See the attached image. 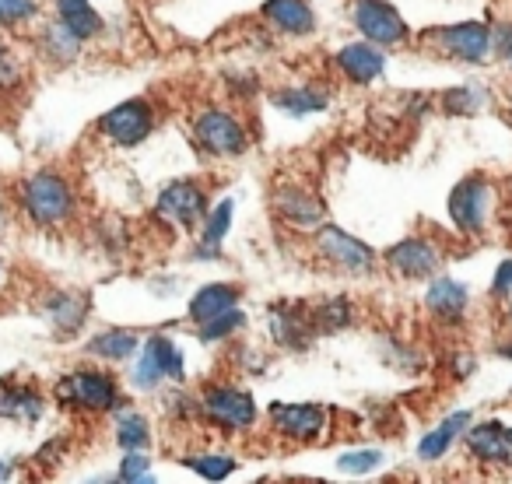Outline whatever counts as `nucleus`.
<instances>
[{"label": "nucleus", "instance_id": "5701e85b", "mask_svg": "<svg viewBox=\"0 0 512 484\" xmlns=\"http://www.w3.org/2000/svg\"><path fill=\"white\" fill-rule=\"evenodd\" d=\"M137 348H141V341L130 330H102L88 341V355L102 358V362H127L137 355Z\"/></svg>", "mask_w": 512, "mask_h": 484}, {"label": "nucleus", "instance_id": "0eeeda50", "mask_svg": "<svg viewBox=\"0 0 512 484\" xmlns=\"http://www.w3.org/2000/svg\"><path fill=\"white\" fill-rule=\"evenodd\" d=\"M151 127H155V116H151V106L144 99H130L99 116V134L106 141L120 144V148L141 144L151 134Z\"/></svg>", "mask_w": 512, "mask_h": 484}, {"label": "nucleus", "instance_id": "c03bdc74", "mask_svg": "<svg viewBox=\"0 0 512 484\" xmlns=\"http://www.w3.org/2000/svg\"><path fill=\"white\" fill-rule=\"evenodd\" d=\"M4 218H8V207H4V197H0V225H4Z\"/></svg>", "mask_w": 512, "mask_h": 484}, {"label": "nucleus", "instance_id": "b1692460", "mask_svg": "<svg viewBox=\"0 0 512 484\" xmlns=\"http://www.w3.org/2000/svg\"><path fill=\"white\" fill-rule=\"evenodd\" d=\"M467 425H470V414L467 411L449 414V418L442 421V425L435 428V432H428L425 439H421L418 456H421V460H439V456L446 453V449L453 446V442L460 439L463 432H467Z\"/></svg>", "mask_w": 512, "mask_h": 484}, {"label": "nucleus", "instance_id": "423d86ee", "mask_svg": "<svg viewBox=\"0 0 512 484\" xmlns=\"http://www.w3.org/2000/svg\"><path fill=\"white\" fill-rule=\"evenodd\" d=\"M316 250H320V257L330 260L337 271H348V274H355V278L369 274L372 264H376V253H372L362 239H355V235L341 232V228H334V225L320 228Z\"/></svg>", "mask_w": 512, "mask_h": 484}, {"label": "nucleus", "instance_id": "aec40b11", "mask_svg": "<svg viewBox=\"0 0 512 484\" xmlns=\"http://www.w3.org/2000/svg\"><path fill=\"white\" fill-rule=\"evenodd\" d=\"M43 309H46V316H50L53 327H57V334H64V337L78 334L88 320V302L81 299V295H71V292L50 295Z\"/></svg>", "mask_w": 512, "mask_h": 484}, {"label": "nucleus", "instance_id": "f257e3e1", "mask_svg": "<svg viewBox=\"0 0 512 484\" xmlns=\"http://www.w3.org/2000/svg\"><path fill=\"white\" fill-rule=\"evenodd\" d=\"M18 204L32 225H64L74 214V186L57 172H36L18 186Z\"/></svg>", "mask_w": 512, "mask_h": 484}, {"label": "nucleus", "instance_id": "ddd939ff", "mask_svg": "<svg viewBox=\"0 0 512 484\" xmlns=\"http://www.w3.org/2000/svg\"><path fill=\"white\" fill-rule=\"evenodd\" d=\"M386 260H390V267L400 274V278H432L435 271L442 267V253L435 250L428 239H404L397 242L390 253H386Z\"/></svg>", "mask_w": 512, "mask_h": 484}, {"label": "nucleus", "instance_id": "f8f14e48", "mask_svg": "<svg viewBox=\"0 0 512 484\" xmlns=\"http://www.w3.org/2000/svg\"><path fill=\"white\" fill-rule=\"evenodd\" d=\"M274 207H278L281 221L292 228H320L327 218V207L309 186H281L274 193Z\"/></svg>", "mask_w": 512, "mask_h": 484}, {"label": "nucleus", "instance_id": "9d476101", "mask_svg": "<svg viewBox=\"0 0 512 484\" xmlns=\"http://www.w3.org/2000/svg\"><path fill=\"white\" fill-rule=\"evenodd\" d=\"M204 418L214 425L228 428V432H239L256 421V400L246 390H235V386H214L204 393Z\"/></svg>", "mask_w": 512, "mask_h": 484}, {"label": "nucleus", "instance_id": "7ed1b4c3", "mask_svg": "<svg viewBox=\"0 0 512 484\" xmlns=\"http://www.w3.org/2000/svg\"><path fill=\"white\" fill-rule=\"evenodd\" d=\"M57 397L71 407L81 411H113L120 404V390H116V379H109L106 372L95 369H78L71 376H64L57 383Z\"/></svg>", "mask_w": 512, "mask_h": 484}, {"label": "nucleus", "instance_id": "9b49d317", "mask_svg": "<svg viewBox=\"0 0 512 484\" xmlns=\"http://www.w3.org/2000/svg\"><path fill=\"white\" fill-rule=\"evenodd\" d=\"M327 407L320 404H274L271 421L285 439L295 442H313L316 435L327 428Z\"/></svg>", "mask_w": 512, "mask_h": 484}, {"label": "nucleus", "instance_id": "37998d69", "mask_svg": "<svg viewBox=\"0 0 512 484\" xmlns=\"http://www.w3.org/2000/svg\"><path fill=\"white\" fill-rule=\"evenodd\" d=\"M498 355H505V358H512V344H498Z\"/></svg>", "mask_w": 512, "mask_h": 484}, {"label": "nucleus", "instance_id": "e433bc0d", "mask_svg": "<svg viewBox=\"0 0 512 484\" xmlns=\"http://www.w3.org/2000/svg\"><path fill=\"white\" fill-rule=\"evenodd\" d=\"M36 15V0H0V25L11 29V25H22Z\"/></svg>", "mask_w": 512, "mask_h": 484}, {"label": "nucleus", "instance_id": "c9c22d12", "mask_svg": "<svg viewBox=\"0 0 512 484\" xmlns=\"http://www.w3.org/2000/svg\"><path fill=\"white\" fill-rule=\"evenodd\" d=\"M379 463H383L379 449H358V453H344L337 460V470H344V474H372Z\"/></svg>", "mask_w": 512, "mask_h": 484}, {"label": "nucleus", "instance_id": "f704fd0d", "mask_svg": "<svg viewBox=\"0 0 512 484\" xmlns=\"http://www.w3.org/2000/svg\"><path fill=\"white\" fill-rule=\"evenodd\" d=\"M22 78H25V67H22V60H18V53L11 50V46L0 43V92L18 88Z\"/></svg>", "mask_w": 512, "mask_h": 484}, {"label": "nucleus", "instance_id": "58836bf2", "mask_svg": "<svg viewBox=\"0 0 512 484\" xmlns=\"http://www.w3.org/2000/svg\"><path fill=\"white\" fill-rule=\"evenodd\" d=\"M491 292L498 299H512V260H502L495 271V281H491Z\"/></svg>", "mask_w": 512, "mask_h": 484}, {"label": "nucleus", "instance_id": "20e7f679", "mask_svg": "<svg viewBox=\"0 0 512 484\" xmlns=\"http://www.w3.org/2000/svg\"><path fill=\"white\" fill-rule=\"evenodd\" d=\"M488 207H491V186L484 176H467L453 186L449 193V218L460 232L474 235L488 225Z\"/></svg>", "mask_w": 512, "mask_h": 484}, {"label": "nucleus", "instance_id": "c85d7f7f", "mask_svg": "<svg viewBox=\"0 0 512 484\" xmlns=\"http://www.w3.org/2000/svg\"><path fill=\"white\" fill-rule=\"evenodd\" d=\"M309 316H313L316 330L337 334V330H344L351 323V306H348V299H330V302H323V306H316Z\"/></svg>", "mask_w": 512, "mask_h": 484}, {"label": "nucleus", "instance_id": "2eb2a0df", "mask_svg": "<svg viewBox=\"0 0 512 484\" xmlns=\"http://www.w3.org/2000/svg\"><path fill=\"white\" fill-rule=\"evenodd\" d=\"M267 327H271V337L278 344L302 351L313 337V316L299 306H274L271 316H267Z\"/></svg>", "mask_w": 512, "mask_h": 484}, {"label": "nucleus", "instance_id": "4c0bfd02", "mask_svg": "<svg viewBox=\"0 0 512 484\" xmlns=\"http://www.w3.org/2000/svg\"><path fill=\"white\" fill-rule=\"evenodd\" d=\"M484 99H488V95H484L477 85H467V88H460V92H449L446 95L449 109H456V113H474V109L484 106Z\"/></svg>", "mask_w": 512, "mask_h": 484}, {"label": "nucleus", "instance_id": "4be33fe9", "mask_svg": "<svg viewBox=\"0 0 512 484\" xmlns=\"http://www.w3.org/2000/svg\"><path fill=\"white\" fill-rule=\"evenodd\" d=\"M57 18L78 39H92L102 32V18L92 8V0H57Z\"/></svg>", "mask_w": 512, "mask_h": 484}, {"label": "nucleus", "instance_id": "a18cd8bd", "mask_svg": "<svg viewBox=\"0 0 512 484\" xmlns=\"http://www.w3.org/2000/svg\"><path fill=\"white\" fill-rule=\"evenodd\" d=\"M509 320H512V306H509Z\"/></svg>", "mask_w": 512, "mask_h": 484}, {"label": "nucleus", "instance_id": "dca6fc26", "mask_svg": "<svg viewBox=\"0 0 512 484\" xmlns=\"http://www.w3.org/2000/svg\"><path fill=\"white\" fill-rule=\"evenodd\" d=\"M337 67H341L344 74H348L351 81H358V85H369V81L383 78L386 71V53L379 50L376 43H351L344 46L341 53H337Z\"/></svg>", "mask_w": 512, "mask_h": 484}, {"label": "nucleus", "instance_id": "c756f323", "mask_svg": "<svg viewBox=\"0 0 512 484\" xmlns=\"http://www.w3.org/2000/svg\"><path fill=\"white\" fill-rule=\"evenodd\" d=\"M165 379V369H162V362L155 358V351L144 344V351L137 355V362H134V369H130V383H134V390H141V393H148V390H155L158 383Z\"/></svg>", "mask_w": 512, "mask_h": 484}, {"label": "nucleus", "instance_id": "ea45409f", "mask_svg": "<svg viewBox=\"0 0 512 484\" xmlns=\"http://www.w3.org/2000/svg\"><path fill=\"white\" fill-rule=\"evenodd\" d=\"M491 46H495V50L512 64V29L509 25H502L498 32H491Z\"/></svg>", "mask_w": 512, "mask_h": 484}, {"label": "nucleus", "instance_id": "cd10ccee", "mask_svg": "<svg viewBox=\"0 0 512 484\" xmlns=\"http://www.w3.org/2000/svg\"><path fill=\"white\" fill-rule=\"evenodd\" d=\"M151 351H155V358L162 362V369H165V379H176V383H183V376H186V362H183V351L176 348V344L169 341L165 334H151L148 341Z\"/></svg>", "mask_w": 512, "mask_h": 484}, {"label": "nucleus", "instance_id": "473e14b6", "mask_svg": "<svg viewBox=\"0 0 512 484\" xmlns=\"http://www.w3.org/2000/svg\"><path fill=\"white\" fill-rule=\"evenodd\" d=\"M183 467H190L197 477H207V481H221L235 470L232 456H186Z\"/></svg>", "mask_w": 512, "mask_h": 484}, {"label": "nucleus", "instance_id": "2f4dec72", "mask_svg": "<svg viewBox=\"0 0 512 484\" xmlns=\"http://www.w3.org/2000/svg\"><path fill=\"white\" fill-rule=\"evenodd\" d=\"M232 211H235L232 200H221V204L200 221V225H204L200 228V242H204V246H214V250H218V242L225 239L228 225H232Z\"/></svg>", "mask_w": 512, "mask_h": 484}, {"label": "nucleus", "instance_id": "79ce46f5", "mask_svg": "<svg viewBox=\"0 0 512 484\" xmlns=\"http://www.w3.org/2000/svg\"><path fill=\"white\" fill-rule=\"evenodd\" d=\"M4 278H8V260L0 257V285H4Z\"/></svg>", "mask_w": 512, "mask_h": 484}, {"label": "nucleus", "instance_id": "7c9ffc66", "mask_svg": "<svg viewBox=\"0 0 512 484\" xmlns=\"http://www.w3.org/2000/svg\"><path fill=\"white\" fill-rule=\"evenodd\" d=\"M242 327H246V313L235 306V309H228V313L214 316V320L200 323L197 334H200V341H204V344H214V341H225V337H232L235 330H242Z\"/></svg>", "mask_w": 512, "mask_h": 484}, {"label": "nucleus", "instance_id": "a878e982", "mask_svg": "<svg viewBox=\"0 0 512 484\" xmlns=\"http://www.w3.org/2000/svg\"><path fill=\"white\" fill-rule=\"evenodd\" d=\"M281 113L288 116H313V113H323L327 109V95L320 88H285V92L274 95Z\"/></svg>", "mask_w": 512, "mask_h": 484}, {"label": "nucleus", "instance_id": "412c9836", "mask_svg": "<svg viewBox=\"0 0 512 484\" xmlns=\"http://www.w3.org/2000/svg\"><path fill=\"white\" fill-rule=\"evenodd\" d=\"M235 306H239V288L235 285H204L190 299V320L200 327V323L214 320V316L228 313Z\"/></svg>", "mask_w": 512, "mask_h": 484}, {"label": "nucleus", "instance_id": "f03ea898", "mask_svg": "<svg viewBox=\"0 0 512 484\" xmlns=\"http://www.w3.org/2000/svg\"><path fill=\"white\" fill-rule=\"evenodd\" d=\"M425 39L432 50H439L442 57L463 60V64H481L491 57V29L484 22H460V25H442V29L425 32Z\"/></svg>", "mask_w": 512, "mask_h": 484}, {"label": "nucleus", "instance_id": "39448f33", "mask_svg": "<svg viewBox=\"0 0 512 484\" xmlns=\"http://www.w3.org/2000/svg\"><path fill=\"white\" fill-rule=\"evenodd\" d=\"M193 137L211 155H242L246 151V127L225 109H204L193 120Z\"/></svg>", "mask_w": 512, "mask_h": 484}, {"label": "nucleus", "instance_id": "4468645a", "mask_svg": "<svg viewBox=\"0 0 512 484\" xmlns=\"http://www.w3.org/2000/svg\"><path fill=\"white\" fill-rule=\"evenodd\" d=\"M467 449L484 463H509L512 460V428L502 421H481L467 432Z\"/></svg>", "mask_w": 512, "mask_h": 484}, {"label": "nucleus", "instance_id": "6ab92c4d", "mask_svg": "<svg viewBox=\"0 0 512 484\" xmlns=\"http://www.w3.org/2000/svg\"><path fill=\"white\" fill-rule=\"evenodd\" d=\"M467 288L453 278H435L425 292V306L428 313L442 316V320H460L467 313Z\"/></svg>", "mask_w": 512, "mask_h": 484}, {"label": "nucleus", "instance_id": "393cba45", "mask_svg": "<svg viewBox=\"0 0 512 484\" xmlns=\"http://www.w3.org/2000/svg\"><path fill=\"white\" fill-rule=\"evenodd\" d=\"M81 43H85V39L74 36V32L67 29L60 18L46 25L43 36H39V50H43L50 60H57V64H71V60L81 53Z\"/></svg>", "mask_w": 512, "mask_h": 484}, {"label": "nucleus", "instance_id": "1a4fd4ad", "mask_svg": "<svg viewBox=\"0 0 512 484\" xmlns=\"http://www.w3.org/2000/svg\"><path fill=\"white\" fill-rule=\"evenodd\" d=\"M351 18H355V29L376 46H393L407 36V25L400 18V11L390 8L386 0H355Z\"/></svg>", "mask_w": 512, "mask_h": 484}, {"label": "nucleus", "instance_id": "a211bd4d", "mask_svg": "<svg viewBox=\"0 0 512 484\" xmlns=\"http://www.w3.org/2000/svg\"><path fill=\"white\" fill-rule=\"evenodd\" d=\"M46 414V400L32 386H0V418L36 425Z\"/></svg>", "mask_w": 512, "mask_h": 484}, {"label": "nucleus", "instance_id": "a19ab883", "mask_svg": "<svg viewBox=\"0 0 512 484\" xmlns=\"http://www.w3.org/2000/svg\"><path fill=\"white\" fill-rule=\"evenodd\" d=\"M11 470H15V467H11V463H0V481H8Z\"/></svg>", "mask_w": 512, "mask_h": 484}, {"label": "nucleus", "instance_id": "f3484780", "mask_svg": "<svg viewBox=\"0 0 512 484\" xmlns=\"http://www.w3.org/2000/svg\"><path fill=\"white\" fill-rule=\"evenodd\" d=\"M267 25H274L285 36H306V32L316 29V15L306 0H267L260 8Z\"/></svg>", "mask_w": 512, "mask_h": 484}, {"label": "nucleus", "instance_id": "6e6552de", "mask_svg": "<svg viewBox=\"0 0 512 484\" xmlns=\"http://www.w3.org/2000/svg\"><path fill=\"white\" fill-rule=\"evenodd\" d=\"M204 207H207V197L197 183H169L162 190L155 204V218L162 225H172V228H193L204 221Z\"/></svg>", "mask_w": 512, "mask_h": 484}, {"label": "nucleus", "instance_id": "72a5a7b5", "mask_svg": "<svg viewBox=\"0 0 512 484\" xmlns=\"http://www.w3.org/2000/svg\"><path fill=\"white\" fill-rule=\"evenodd\" d=\"M116 481H151V460L144 456V449H130L127 456H123L120 470H116Z\"/></svg>", "mask_w": 512, "mask_h": 484}, {"label": "nucleus", "instance_id": "bb28decb", "mask_svg": "<svg viewBox=\"0 0 512 484\" xmlns=\"http://www.w3.org/2000/svg\"><path fill=\"white\" fill-rule=\"evenodd\" d=\"M151 439V428L148 421H144V414L130 411V407H123V411H116V442H120L123 453H130V449H144Z\"/></svg>", "mask_w": 512, "mask_h": 484}]
</instances>
